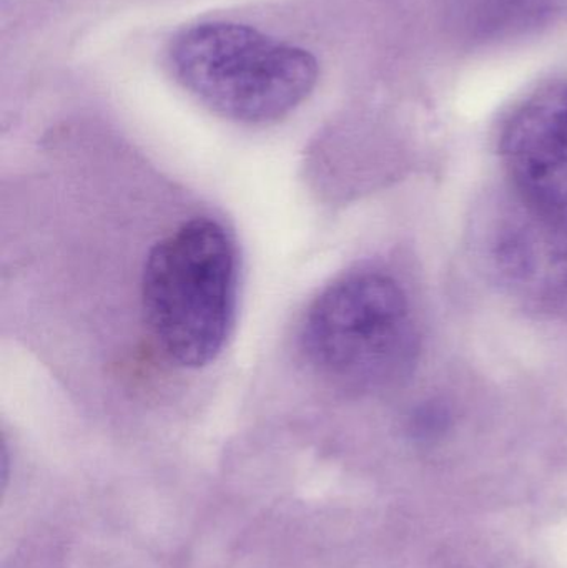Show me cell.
<instances>
[{
	"label": "cell",
	"mask_w": 567,
	"mask_h": 568,
	"mask_svg": "<svg viewBox=\"0 0 567 568\" xmlns=\"http://www.w3.org/2000/svg\"><path fill=\"white\" fill-rule=\"evenodd\" d=\"M240 256L232 233L195 216L160 240L146 256L142 311L163 356L202 369L223 353L239 310Z\"/></svg>",
	"instance_id": "cell-1"
},
{
	"label": "cell",
	"mask_w": 567,
	"mask_h": 568,
	"mask_svg": "<svg viewBox=\"0 0 567 568\" xmlns=\"http://www.w3.org/2000/svg\"><path fill=\"white\" fill-rule=\"evenodd\" d=\"M303 356L332 386L372 394L402 383L419 353L415 314L402 284L376 270L325 287L300 329Z\"/></svg>",
	"instance_id": "cell-2"
},
{
	"label": "cell",
	"mask_w": 567,
	"mask_h": 568,
	"mask_svg": "<svg viewBox=\"0 0 567 568\" xmlns=\"http://www.w3.org/2000/svg\"><path fill=\"white\" fill-rule=\"evenodd\" d=\"M449 420L452 417L448 409L443 404L429 400L413 413L409 419V433L418 440H435L446 433Z\"/></svg>",
	"instance_id": "cell-6"
},
{
	"label": "cell",
	"mask_w": 567,
	"mask_h": 568,
	"mask_svg": "<svg viewBox=\"0 0 567 568\" xmlns=\"http://www.w3.org/2000/svg\"><path fill=\"white\" fill-rule=\"evenodd\" d=\"M473 253L516 300L549 304L567 294V213L515 189L486 200L473 222Z\"/></svg>",
	"instance_id": "cell-4"
},
{
	"label": "cell",
	"mask_w": 567,
	"mask_h": 568,
	"mask_svg": "<svg viewBox=\"0 0 567 568\" xmlns=\"http://www.w3.org/2000/svg\"><path fill=\"white\" fill-rule=\"evenodd\" d=\"M502 156L516 192L567 209V83L541 90L516 110L503 130Z\"/></svg>",
	"instance_id": "cell-5"
},
{
	"label": "cell",
	"mask_w": 567,
	"mask_h": 568,
	"mask_svg": "<svg viewBox=\"0 0 567 568\" xmlns=\"http://www.w3.org/2000/svg\"><path fill=\"white\" fill-rule=\"evenodd\" d=\"M176 82L223 119L266 125L298 109L318 82V62L302 47L245 23L202 22L170 43Z\"/></svg>",
	"instance_id": "cell-3"
}]
</instances>
